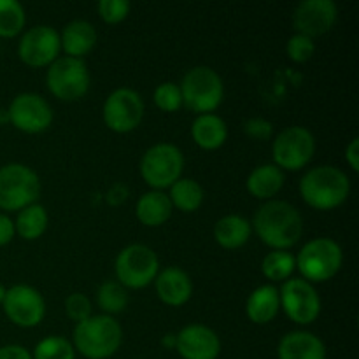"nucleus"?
<instances>
[{
	"mask_svg": "<svg viewBox=\"0 0 359 359\" xmlns=\"http://www.w3.org/2000/svg\"><path fill=\"white\" fill-rule=\"evenodd\" d=\"M114 272L116 280L123 287L142 290L156 279L160 272V259L149 245L130 244L116 256Z\"/></svg>",
	"mask_w": 359,
	"mask_h": 359,
	"instance_id": "obj_8",
	"label": "nucleus"
},
{
	"mask_svg": "<svg viewBox=\"0 0 359 359\" xmlns=\"http://www.w3.org/2000/svg\"><path fill=\"white\" fill-rule=\"evenodd\" d=\"M284 181H286L284 172L277 165L265 163L252 168L251 174L248 175V181H245V188L255 198L269 202L283 189Z\"/></svg>",
	"mask_w": 359,
	"mask_h": 359,
	"instance_id": "obj_23",
	"label": "nucleus"
},
{
	"mask_svg": "<svg viewBox=\"0 0 359 359\" xmlns=\"http://www.w3.org/2000/svg\"><path fill=\"white\" fill-rule=\"evenodd\" d=\"M297 270V259L290 251H270L262 262V272L270 283H284Z\"/></svg>",
	"mask_w": 359,
	"mask_h": 359,
	"instance_id": "obj_28",
	"label": "nucleus"
},
{
	"mask_svg": "<svg viewBox=\"0 0 359 359\" xmlns=\"http://www.w3.org/2000/svg\"><path fill=\"white\" fill-rule=\"evenodd\" d=\"M49 224V214L41 203H32L18 212L14 230L25 241H37L46 233Z\"/></svg>",
	"mask_w": 359,
	"mask_h": 359,
	"instance_id": "obj_26",
	"label": "nucleus"
},
{
	"mask_svg": "<svg viewBox=\"0 0 359 359\" xmlns=\"http://www.w3.org/2000/svg\"><path fill=\"white\" fill-rule=\"evenodd\" d=\"M0 359H32V353L23 346L9 344L0 347Z\"/></svg>",
	"mask_w": 359,
	"mask_h": 359,
	"instance_id": "obj_38",
	"label": "nucleus"
},
{
	"mask_svg": "<svg viewBox=\"0 0 359 359\" xmlns=\"http://www.w3.org/2000/svg\"><path fill=\"white\" fill-rule=\"evenodd\" d=\"M300 196L316 210H333L342 205L351 193L349 175L333 165L311 168L300 179Z\"/></svg>",
	"mask_w": 359,
	"mask_h": 359,
	"instance_id": "obj_2",
	"label": "nucleus"
},
{
	"mask_svg": "<svg viewBox=\"0 0 359 359\" xmlns=\"http://www.w3.org/2000/svg\"><path fill=\"white\" fill-rule=\"evenodd\" d=\"M16 235V230H14V221L11 219L7 214L0 212V248L9 244L11 241Z\"/></svg>",
	"mask_w": 359,
	"mask_h": 359,
	"instance_id": "obj_37",
	"label": "nucleus"
},
{
	"mask_svg": "<svg viewBox=\"0 0 359 359\" xmlns=\"http://www.w3.org/2000/svg\"><path fill=\"white\" fill-rule=\"evenodd\" d=\"M97 44V30L86 20H72L60 34V46L70 58L86 56Z\"/></svg>",
	"mask_w": 359,
	"mask_h": 359,
	"instance_id": "obj_20",
	"label": "nucleus"
},
{
	"mask_svg": "<svg viewBox=\"0 0 359 359\" xmlns=\"http://www.w3.org/2000/svg\"><path fill=\"white\" fill-rule=\"evenodd\" d=\"M175 349L182 359H217L221 340L209 326L191 323L175 335Z\"/></svg>",
	"mask_w": 359,
	"mask_h": 359,
	"instance_id": "obj_17",
	"label": "nucleus"
},
{
	"mask_svg": "<svg viewBox=\"0 0 359 359\" xmlns=\"http://www.w3.org/2000/svg\"><path fill=\"white\" fill-rule=\"evenodd\" d=\"M4 314L20 328H35L46 316V302L41 291L28 284H16L6 291L2 302Z\"/></svg>",
	"mask_w": 359,
	"mask_h": 359,
	"instance_id": "obj_13",
	"label": "nucleus"
},
{
	"mask_svg": "<svg viewBox=\"0 0 359 359\" xmlns=\"http://www.w3.org/2000/svg\"><path fill=\"white\" fill-rule=\"evenodd\" d=\"M286 53L287 56H290V60H293L294 63L309 62L316 53L314 39L302 34L291 35L290 41H287L286 44Z\"/></svg>",
	"mask_w": 359,
	"mask_h": 359,
	"instance_id": "obj_33",
	"label": "nucleus"
},
{
	"mask_svg": "<svg viewBox=\"0 0 359 359\" xmlns=\"http://www.w3.org/2000/svg\"><path fill=\"white\" fill-rule=\"evenodd\" d=\"M130 9H132V6H130L128 0H100L98 2V14L109 25L125 21L130 14Z\"/></svg>",
	"mask_w": 359,
	"mask_h": 359,
	"instance_id": "obj_34",
	"label": "nucleus"
},
{
	"mask_svg": "<svg viewBox=\"0 0 359 359\" xmlns=\"http://www.w3.org/2000/svg\"><path fill=\"white\" fill-rule=\"evenodd\" d=\"M161 344H165L167 347H174L175 349V335H167L163 340H161Z\"/></svg>",
	"mask_w": 359,
	"mask_h": 359,
	"instance_id": "obj_41",
	"label": "nucleus"
},
{
	"mask_svg": "<svg viewBox=\"0 0 359 359\" xmlns=\"http://www.w3.org/2000/svg\"><path fill=\"white\" fill-rule=\"evenodd\" d=\"M156 294L168 307H182L193 294V280L179 266H167L154 279Z\"/></svg>",
	"mask_w": 359,
	"mask_h": 359,
	"instance_id": "obj_18",
	"label": "nucleus"
},
{
	"mask_svg": "<svg viewBox=\"0 0 359 359\" xmlns=\"http://www.w3.org/2000/svg\"><path fill=\"white\" fill-rule=\"evenodd\" d=\"M182 105L196 114H210L221 105L224 97V84L219 74L207 65L189 69L181 84Z\"/></svg>",
	"mask_w": 359,
	"mask_h": 359,
	"instance_id": "obj_4",
	"label": "nucleus"
},
{
	"mask_svg": "<svg viewBox=\"0 0 359 359\" xmlns=\"http://www.w3.org/2000/svg\"><path fill=\"white\" fill-rule=\"evenodd\" d=\"M60 34L49 25H35L21 35L18 56L28 67H49L60 56Z\"/></svg>",
	"mask_w": 359,
	"mask_h": 359,
	"instance_id": "obj_14",
	"label": "nucleus"
},
{
	"mask_svg": "<svg viewBox=\"0 0 359 359\" xmlns=\"http://www.w3.org/2000/svg\"><path fill=\"white\" fill-rule=\"evenodd\" d=\"M27 14L18 0H0V37L11 39L23 32Z\"/></svg>",
	"mask_w": 359,
	"mask_h": 359,
	"instance_id": "obj_30",
	"label": "nucleus"
},
{
	"mask_svg": "<svg viewBox=\"0 0 359 359\" xmlns=\"http://www.w3.org/2000/svg\"><path fill=\"white\" fill-rule=\"evenodd\" d=\"M280 309L294 325L309 326L321 314V297L314 284L302 277L284 280L279 290Z\"/></svg>",
	"mask_w": 359,
	"mask_h": 359,
	"instance_id": "obj_11",
	"label": "nucleus"
},
{
	"mask_svg": "<svg viewBox=\"0 0 359 359\" xmlns=\"http://www.w3.org/2000/svg\"><path fill=\"white\" fill-rule=\"evenodd\" d=\"M46 84L53 97L58 100L76 102L81 100L90 90L91 76L84 60L58 56L48 67Z\"/></svg>",
	"mask_w": 359,
	"mask_h": 359,
	"instance_id": "obj_9",
	"label": "nucleus"
},
{
	"mask_svg": "<svg viewBox=\"0 0 359 359\" xmlns=\"http://www.w3.org/2000/svg\"><path fill=\"white\" fill-rule=\"evenodd\" d=\"M123 344L121 325L112 316H90L77 323L72 333L76 353L86 359H109Z\"/></svg>",
	"mask_w": 359,
	"mask_h": 359,
	"instance_id": "obj_3",
	"label": "nucleus"
},
{
	"mask_svg": "<svg viewBox=\"0 0 359 359\" xmlns=\"http://www.w3.org/2000/svg\"><path fill=\"white\" fill-rule=\"evenodd\" d=\"M97 304L105 316L121 314L128 307V293L118 280H105L97 291Z\"/></svg>",
	"mask_w": 359,
	"mask_h": 359,
	"instance_id": "obj_29",
	"label": "nucleus"
},
{
	"mask_svg": "<svg viewBox=\"0 0 359 359\" xmlns=\"http://www.w3.org/2000/svg\"><path fill=\"white\" fill-rule=\"evenodd\" d=\"M153 100L156 107L163 112H175L182 107V95L179 84L167 81L158 84L153 93Z\"/></svg>",
	"mask_w": 359,
	"mask_h": 359,
	"instance_id": "obj_32",
	"label": "nucleus"
},
{
	"mask_svg": "<svg viewBox=\"0 0 359 359\" xmlns=\"http://www.w3.org/2000/svg\"><path fill=\"white\" fill-rule=\"evenodd\" d=\"M251 223L241 214H228L214 224V238L224 249H238L251 238Z\"/></svg>",
	"mask_w": 359,
	"mask_h": 359,
	"instance_id": "obj_25",
	"label": "nucleus"
},
{
	"mask_svg": "<svg viewBox=\"0 0 359 359\" xmlns=\"http://www.w3.org/2000/svg\"><path fill=\"white\" fill-rule=\"evenodd\" d=\"M244 132L256 140H269L273 135V125L263 118H251L244 123Z\"/></svg>",
	"mask_w": 359,
	"mask_h": 359,
	"instance_id": "obj_36",
	"label": "nucleus"
},
{
	"mask_svg": "<svg viewBox=\"0 0 359 359\" xmlns=\"http://www.w3.org/2000/svg\"><path fill=\"white\" fill-rule=\"evenodd\" d=\"M251 228L272 251H287L304 235V217L290 202L269 200L258 207Z\"/></svg>",
	"mask_w": 359,
	"mask_h": 359,
	"instance_id": "obj_1",
	"label": "nucleus"
},
{
	"mask_svg": "<svg viewBox=\"0 0 359 359\" xmlns=\"http://www.w3.org/2000/svg\"><path fill=\"white\" fill-rule=\"evenodd\" d=\"M280 311L279 290L276 284L258 286L245 302V314L255 325H269Z\"/></svg>",
	"mask_w": 359,
	"mask_h": 359,
	"instance_id": "obj_21",
	"label": "nucleus"
},
{
	"mask_svg": "<svg viewBox=\"0 0 359 359\" xmlns=\"http://www.w3.org/2000/svg\"><path fill=\"white\" fill-rule=\"evenodd\" d=\"M32 359H76V349L63 337L51 335L37 342Z\"/></svg>",
	"mask_w": 359,
	"mask_h": 359,
	"instance_id": "obj_31",
	"label": "nucleus"
},
{
	"mask_svg": "<svg viewBox=\"0 0 359 359\" xmlns=\"http://www.w3.org/2000/svg\"><path fill=\"white\" fill-rule=\"evenodd\" d=\"M346 161L354 172L359 170V139L354 137L346 146Z\"/></svg>",
	"mask_w": 359,
	"mask_h": 359,
	"instance_id": "obj_39",
	"label": "nucleus"
},
{
	"mask_svg": "<svg viewBox=\"0 0 359 359\" xmlns=\"http://www.w3.org/2000/svg\"><path fill=\"white\" fill-rule=\"evenodd\" d=\"M168 189H170L168 198H170L172 207L181 212H195L202 207L203 198H205L202 184L189 177H181Z\"/></svg>",
	"mask_w": 359,
	"mask_h": 359,
	"instance_id": "obj_27",
	"label": "nucleus"
},
{
	"mask_svg": "<svg viewBox=\"0 0 359 359\" xmlns=\"http://www.w3.org/2000/svg\"><path fill=\"white\" fill-rule=\"evenodd\" d=\"M7 116L14 128L25 133H42L53 123V109L49 102L32 91L16 95L11 102Z\"/></svg>",
	"mask_w": 359,
	"mask_h": 359,
	"instance_id": "obj_15",
	"label": "nucleus"
},
{
	"mask_svg": "<svg viewBox=\"0 0 359 359\" xmlns=\"http://www.w3.org/2000/svg\"><path fill=\"white\" fill-rule=\"evenodd\" d=\"M326 356L325 342L305 330L286 333L277 347L279 359H326Z\"/></svg>",
	"mask_w": 359,
	"mask_h": 359,
	"instance_id": "obj_19",
	"label": "nucleus"
},
{
	"mask_svg": "<svg viewBox=\"0 0 359 359\" xmlns=\"http://www.w3.org/2000/svg\"><path fill=\"white\" fill-rule=\"evenodd\" d=\"M126 196H128V188H126L125 184H114L109 189L107 202L111 203V205H119V203L125 202Z\"/></svg>",
	"mask_w": 359,
	"mask_h": 359,
	"instance_id": "obj_40",
	"label": "nucleus"
},
{
	"mask_svg": "<svg viewBox=\"0 0 359 359\" xmlns=\"http://www.w3.org/2000/svg\"><path fill=\"white\" fill-rule=\"evenodd\" d=\"M102 118H104L105 126L112 132H133L144 118L142 97L132 88H118L105 98Z\"/></svg>",
	"mask_w": 359,
	"mask_h": 359,
	"instance_id": "obj_12",
	"label": "nucleus"
},
{
	"mask_svg": "<svg viewBox=\"0 0 359 359\" xmlns=\"http://www.w3.org/2000/svg\"><path fill=\"white\" fill-rule=\"evenodd\" d=\"M191 137L198 147L205 151L219 149L228 139V126L221 116L200 114L196 116L191 125Z\"/></svg>",
	"mask_w": 359,
	"mask_h": 359,
	"instance_id": "obj_24",
	"label": "nucleus"
},
{
	"mask_svg": "<svg viewBox=\"0 0 359 359\" xmlns=\"http://www.w3.org/2000/svg\"><path fill=\"white\" fill-rule=\"evenodd\" d=\"M184 170V154L175 144L158 142L140 158V175L153 189L163 191L179 181Z\"/></svg>",
	"mask_w": 359,
	"mask_h": 359,
	"instance_id": "obj_6",
	"label": "nucleus"
},
{
	"mask_svg": "<svg viewBox=\"0 0 359 359\" xmlns=\"http://www.w3.org/2000/svg\"><path fill=\"white\" fill-rule=\"evenodd\" d=\"M170 198L165 191H158V189H151V191L140 195L135 205V216L144 226L158 228L163 226L172 216Z\"/></svg>",
	"mask_w": 359,
	"mask_h": 359,
	"instance_id": "obj_22",
	"label": "nucleus"
},
{
	"mask_svg": "<svg viewBox=\"0 0 359 359\" xmlns=\"http://www.w3.org/2000/svg\"><path fill=\"white\" fill-rule=\"evenodd\" d=\"M314 153L316 139L305 126H287L277 133L272 142L273 165L283 172L302 170L314 158Z\"/></svg>",
	"mask_w": 359,
	"mask_h": 359,
	"instance_id": "obj_10",
	"label": "nucleus"
},
{
	"mask_svg": "<svg viewBox=\"0 0 359 359\" xmlns=\"http://www.w3.org/2000/svg\"><path fill=\"white\" fill-rule=\"evenodd\" d=\"M339 7L333 0H304L293 13V27L297 34L316 39L328 34L337 23Z\"/></svg>",
	"mask_w": 359,
	"mask_h": 359,
	"instance_id": "obj_16",
	"label": "nucleus"
},
{
	"mask_svg": "<svg viewBox=\"0 0 359 359\" xmlns=\"http://www.w3.org/2000/svg\"><path fill=\"white\" fill-rule=\"evenodd\" d=\"M297 270L307 283H326L342 269V248L333 238L318 237L305 242L297 258Z\"/></svg>",
	"mask_w": 359,
	"mask_h": 359,
	"instance_id": "obj_5",
	"label": "nucleus"
},
{
	"mask_svg": "<svg viewBox=\"0 0 359 359\" xmlns=\"http://www.w3.org/2000/svg\"><path fill=\"white\" fill-rule=\"evenodd\" d=\"M6 291H7V287L4 286L2 283H0V305H2V302H4V297H6Z\"/></svg>",
	"mask_w": 359,
	"mask_h": 359,
	"instance_id": "obj_42",
	"label": "nucleus"
},
{
	"mask_svg": "<svg viewBox=\"0 0 359 359\" xmlns=\"http://www.w3.org/2000/svg\"><path fill=\"white\" fill-rule=\"evenodd\" d=\"M41 196V179L23 163H7L0 167V209L20 212L37 203Z\"/></svg>",
	"mask_w": 359,
	"mask_h": 359,
	"instance_id": "obj_7",
	"label": "nucleus"
},
{
	"mask_svg": "<svg viewBox=\"0 0 359 359\" xmlns=\"http://www.w3.org/2000/svg\"><path fill=\"white\" fill-rule=\"evenodd\" d=\"M65 312L74 323H81L88 319L91 314V302L84 293H72L65 300Z\"/></svg>",
	"mask_w": 359,
	"mask_h": 359,
	"instance_id": "obj_35",
	"label": "nucleus"
}]
</instances>
